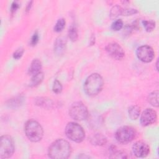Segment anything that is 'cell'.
Listing matches in <instances>:
<instances>
[{
  "mask_svg": "<svg viewBox=\"0 0 159 159\" xmlns=\"http://www.w3.org/2000/svg\"><path fill=\"white\" fill-rule=\"evenodd\" d=\"M71 153V147L69 142L60 139L54 141L48 150V157L53 159H66Z\"/></svg>",
  "mask_w": 159,
  "mask_h": 159,
  "instance_id": "cell-1",
  "label": "cell"
},
{
  "mask_svg": "<svg viewBox=\"0 0 159 159\" xmlns=\"http://www.w3.org/2000/svg\"><path fill=\"white\" fill-rule=\"evenodd\" d=\"M103 87V79L98 73H93L84 81L83 89L84 93L89 96L98 94Z\"/></svg>",
  "mask_w": 159,
  "mask_h": 159,
  "instance_id": "cell-2",
  "label": "cell"
},
{
  "mask_svg": "<svg viewBox=\"0 0 159 159\" xmlns=\"http://www.w3.org/2000/svg\"><path fill=\"white\" fill-rule=\"evenodd\" d=\"M24 131L28 139L33 142L40 141L43 135V130L41 125L35 120H29L26 122Z\"/></svg>",
  "mask_w": 159,
  "mask_h": 159,
  "instance_id": "cell-3",
  "label": "cell"
},
{
  "mask_svg": "<svg viewBox=\"0 0 159 159\" xmlns=\"http://www.w3.org/2000/svg\"><path fill=\"white\" fill-rule=\"evenodd\" d=\"M66 137L71 140L80 143L85 137V132L83 128L78 123L70 122L67 124L65 127Z\"/></svg>",
  "mask_w": 159,
  "mask_h": 159,
  "instance_id": "cell-4",
  "label": "cell"
},
{
  "mask_svg": "<svg viewBox=\"0 0 159 159\" xmlns=\"http://www.w3.org/2000/svg\"><path fill=\"white\" fill-rule=\"evenodd\" d=\"M136 135L135 129L130 126H122L117 129L115 137L117 141L122 144H126L132 141Z\"/></svg>",
  "mask_w": 159,
  "mask_h": 159,
  "instance_id": "cell-5",
  "label": "cell"
},
{
  "mask_svg": "<svg viewBox=\"0 0 159 159\" xmlns=\"http://www.w3.org/2000/svg\"><path fill=\"white\" fill-rule=\"evenodd\" d=\"M69 115L76 120H83L88 117V111L82 102H75L70 107Z\"/></svg>",
  "mask_w": 159,
  "mask_h": 159,
  "instance_id": "cell-6",
  "label": "cell"
},
{
  "mask_svg": "<svg viewBox=\"0 0 159 159\" xmlns=\"http://www.w3.org/2000/svg\"><path fill=\"white\" fill-rule=\"evenodd\" d=\"M14 152V145L12 137L4 135L0 139V158H7L11 157Z\"/></svg>",
  "mask_w": 159,
  "mask_h": 159,
  "instance_id": "cell-7",
  "label": "cell"
},
{
  "mask_svg": "<svg viewBox=\"0 0 159 159\" xmlns=\"http://www.w3.org/2000/svg\"><path fill=\"white\" fill-rule=\"evenodd\" d=\"M137 58L145 63L151 62L155 57V52L153 48L148 45L139 47L136 51Z\"/></svg>",
  "mask_w": 159,
  "mask_h": 159,
  "instance_id": "cell-8",
  "label": "cell"
},
{
  "mask_svg": "<svg viewBox=\"0 0 159 159\" xmlns=\"http://www.w3.org/2000/svg\"><path fill=\"white\" fill-rule=\"evenodd\" d=\"M108 55L114 60H121L125 56V52L122 47L116 42H111L106 47Z\"/></svg>",
  "mask_w": 159,
  "mask_h": 159,
  "instance_id": "cell-9",
  "label": "cell"
},
{
  "mask_svg": "<svg viewBox=\"0 0 159 159\" xmlns=\"http://www.w3.org/2000/svg\"><path fill=\"white\" fill-rule=\"evenodd\" d=\"M157 114L155 110L147 108L144 110L140 116V123L142 126H148L156 122Z\"/></svg>",
  "mask_w": 159,
  "mask_h": 159,
  "instance_id": "cell-10",
  "label": "cell"
},
{
  "mask_svg": "<svg viewBox=\"0 0 159 159\" xmlns=\"http://www.w3.org/2000/svg\"><path fill=\"white\" fill-rule=\"evenodd\" d=\"M132 152L138 158H144L150 153V147L142 141H137L132 145Z\"/></svg>",
  "mask_w": 159,
  "mask_h": 159,
  "instance_id": "cell-11",
  "label": "cell"
},
{
  "mask_svg": "<svg viewBox=\"0 0 159 159\" xmlns=\"http://www.w3.org/2000/svg\"><path fill=\"white\" fill-rule=\"evenodd\" d=\"M90 142L93 145L102 146L107 143V138L102 134H95L90 138Z\"/></svg>",
  "mask_w": 159,
  "mask_h": 159,
  "instance_id": "cell-12",
  "label": "cell"
},
{
  "mask_svg": "<svg viewBox=\"0 0 159 159\" xmlns=\"http://www.w3.org/2000/svg\"><path fill=\"white\" fill-rule=\"evenodd\" d=\"M66 47V41L62 37H58L54 43V52L57 55H61Z\"/></svg>",
  "mask_w": 159,
  "mask_h": 159,
  "instance_id": "cell-13",
  "label": "cell"
},
{
  "mask_svg": "<svg viewBox=\"0 0 159 159\" xmlns=\"http://www.w3.org/2000/svg\"><path fill=\"white\" fill-rule=\"evenodd\" d=\"M42 67V65L41 61L37 58L34 59L29 69V73L32 75L37 74L41 72Z\"/></svg>",
  "mask_w": 159,
  "mask_h": 159,
  "instance_id": "cell-14",
  "label": "cell"
},
{
  "mask_svg": "<svg viewBox=\"0 0 159 159\" xmlns=\"http://www.w3.org/2000/svg\"><path fill=\"white\" fill-rule=\"evenodd\" d=\"M140 113V108L138 106H132L129 108V117L131 120H136L139 118Z\"/></svg>",
  "mask_w": 159,
  "mask_h": 159,
  "instance_id": "cell-15",
  "label": "cell"
},
{
  "mask_svg": "<svg viewBox=\"0 0 159 159\" xmlns=\"http://www.w3.org/2000/svg\"><path fill=\"white\" fill-rule=\"evenodd\" d=\"M148 102L153 106H158V91L156 90L149 94L147 98Z\"/></svg>",
  "mask_w": 159,
  "mask_h": 159,
  "instance_id": "cell-16",
  "label": "cell"
},
{
  "mask_svg": "<svg viewBox=\"0 0 159 159\" xmlns=\"http://www.w3.org/2000/svg\"><path fill=\"white\" fill-rule=\"evenodd\" d=\"M43 77H44V75L42 71L37 74L32 75L30 84V86L34 87V86H36L42 83V81H43Z\"/></svg>",
  "mask_w": 159,
  "mask_h": 159,
  "instance_id": "cell-17",
  "label": "cell"
},
{
  "mask_svg": "<svg viewBox=\"0 0 159 159\" xmlns=\"http://www.w3.org/2000/svg\"><path fill=\"white\" fill-rule=\"evenodd\" d=\"M68 35L69 39L72 42H75L78 39V30H77L76 26L75 25L72 24L70 27V28L68 29Z\"/></svg>",
  "mask_w": 159,
  "mask_h": 159,
  "instance_id": "cell-18",
  "label": "cell"
},
{
  "mask_svg": "<svg viewBox=\"0 0 159 159\" xmlns=\"http://www.w3.org/2000/svg\"><path fill=\"white\" fill-rule=\"evenodd\" d=\"M122 8L119 6H114L111 10L110 12V16L112 19L117 18L119 16L122 15Z\"/></svg>",
  "mask_w": 159,
  "mask_h": 159,
  "instance_id": "cell-19",
  "label": "cell"
},
{
  "mask_svg": "<svg viewBox=\"0 0 159 159\" xmlns=\"http://www.w3.org/2000/svg\"><path fill=\"white\" fill-rule=\"evenodd\" d=\"M142 24L145 29V30L148 32H152L155 27V22L152 20H143Z\"/></svg>",
  "mask_w": 159,
  "mask_h": 159,
  "instance_id": "cell-20",
  "label": "cell"
},
{
  "mask_svg": "<svg viewBox=\"0 0 159 159\" xmlns=\"http://www.w3.org/2000/svg\"><path fill=\"white\" fill-rule=\"evenodd\" d=\"M65 24H66V22L64 19L61 18L58 19L54 26V30L56 32H60L62 31V30L64 29L65 26Z\"/></svg>",
  "mask_w": 159,
  "mask_h": 159,
  "instance_id": "cell-21",
  "label": "cell"
},
{
  "mask_svg": "<svg viewBox=\"0 0 159 159\" xmlns=\"http://www.w3.org/2000/svg\"><path fill=\"white\" fill-rule=\"evenodd\" d=\"M63 86L60 81H59L58 80H55L53 81V84L52 86V91L57 94L60 93L62 91Z\"/></svg>",
  "mask_w": 159,
  "mask_h": 159,
  "instance_id": "cell-22",
  "label": "cell"
},
{
  "mask_svg": "<svg viewBox=\"0 0 159 159\" xmlns=\"http://www.w3.org/2000/svg\"><path fill=\"white\" fill-rule=\"evenodd\" d=\"M111 29L114 31H118L123 27V22L121 19L116 20L111 24Z\"/></svg>",
  "mask_w": 159,
  "mask_h": 159,
  "instance_id": "cell-23",
  "label": "cell"
},
{
  "mask_svg": "<svg viewBox=\"0 0 159 159\" xmlns=\"http://www.w3.org/2000/svg\"><path fill=\"white\" fill-rule=\"evenodd\" d=\"M37 104L39 105V106H42L43 107H50V106L52 105V102L50 100V99H46L44 98H40L39 99H37V102H36Z\"/></svg>",
  "mask_w": 159,
  "mask_h": 159,
  "instance_id": "cell-24",
  "label": "cell"
},
{
  "mask_svg": "<svg viewBox=\"0 0 159 159\" xmlns=\"http://www.w3.org/2000/svg\"><path fill=\"white\" fill-rule=\"evenodd\" d=\"M138 11L137 9H132V8H127V9H123L122 11V15L121 16H131L133 14H135L137 13Z\"/></svg>",
  "mask_w": 159,
  "mask_h": 159,
  "instance_id": "cell-25",
  "label": "cell"
},
{
  "mask_svg": "<svg viewBox=\"0 0 159 159\" xmlns=\"http://www.w3.org/2000/svg\"><path fill=\"white\" fill-rule=\"evenodd\" d=\"M113 156L111 157L112 158H127L129 157L127 156V154L125 152H122V151H116L114 152Z\"/></svg>",
  "mask_w": 159,
  "mask_h": 159,
  "instance_id": "cell-26",
  "label": "cell"
},
{
  "mask_svg": "<svg viewBox=\"0 0 159 159\" xmlns=\"http://www.w3.org/2000/svg\"><path fill=\"white\" fill-rule=\"evenodd\" d=\"M39 34L37 32H35L33 35L31 37V39H30V44L32 45V46H35L39 42Z\"/></svg>",
  "mask_w": 159,
  "mask_h": 159,
  "instance_id": "cell-27",
  "label": "cell"
},
{
  "mask_svg": "<svg viewBox=\"0 0 159 159\" xmlns=\"http://www.w3.org/2000/svg\"><path fill=\"white\" fill-rule=\"evenodd\" d=\"M23 53H24V49L22 48H19L14 52L13 58L16 60H18L21 58Z\"/></svg>",
  "mask_w": 159,
  "mask_h": 159,
  "instance_id": "cell-28",
  "label": "cell"
},
{
  "mask_svg": "<svg viewBox=\"0 0 159 159\" xmlns=\"http://www.w3.org/2000/svg\"><path fill=\"white\" fill-rule=\"evenodd\" d=\"M20 5L17 1H14L11 6V12L12 14H14L16 12V11L19 8Z\"/></svg>",
  "mask_w": 159,
  "mask_h": 159,
  "instance_id": "cell-29",
  "label": "cell"
},
{
  "mask_svg": "<svg viewBox=\"0 0 159 159\" xmlns=\"http://www.w3.org/2000/svg\"><path fill=\"white\" fill-rule=\"evenodd\" d=\"M23 98H22L21 97H17V98H16L14 99H12L11 101V103L10 104L11 105H13L14 106H16L17 105H19L21 102V101H22Z\"/></svg>",
  "mask_w": 159,
  "mask_h": 159,
  "instance_id": "cell-30",
  "label": "cell"
},
{
  "mask_svg": "<svg viewBox=\"0 0 159 159\" xmlns=\"http://www.w3.org/2000/svg\"><path fill=\"white\" fill-rule=\"evenodd\" d=\"M95 43V37L92 35L90 38V45H93Z\"/></svg>",
  "mask_w": 159,
  "mask_h": 159,
  "instance_id": "cell-31",
  "label": "cell"
},
{
  "mask_svg": "<svg viewBox=\"0 0 159 159\" xmlns=\"http://www.w3.org/2000/svg\"><path fill=\"white\" fill-rule=\"evenodd\" d=\"M32 1H30V2H29V4H27V7H26V11H27V12L29 11L30 9L31 6H32Z\"/></svg>",
  "mask_w": 159,
  "mask_h": 159,
  "instance_id": "cell-32",
  "label": "cell"
},
{
  "mask_svg": "<svg viewBox=\"0 0 159 159\" xmlns=\"http://www.w3.org/2000/svg\"><path fill=\"white\" fill-rule=\"evenodd\" d=\"M156 66H157V70H158V60H157V63H156Z\"/></svg>",
  "mask_w": 159,
  "mask_h": 159,
  "instance_id": "cell-33",
  "label": "cell"
}]
</instances>
